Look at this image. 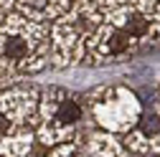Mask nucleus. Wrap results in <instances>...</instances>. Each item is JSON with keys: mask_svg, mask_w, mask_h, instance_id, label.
I'll use <instances>...</instances> for the list:
<instances>
[{"mask_svg": "<svg viewBox=\"0 0 160 157\" xmlns=\"http://www.w3.org/2000/svg\"><path fill=\"white\" fill-rule=\"evenodd\" d=\"M89 119L97 124V129H104L122 137L135 127V122L142 114L140 96L125 86V84H102L84 94Z\"/></svg>", "mask_w": 160, "mask_h": 157, "instance_id": "obj_4", "label": "nucleus"}, {"mask_svg": "<svg viewBox=\"0 0 160 157\" xmlns=\"http://www.w3.org/2000/svg\"><path fill=\"white\" fill-rule=\"evenodd\" d=\"M158 157H160V155H158Z\"/></svg>", "mask_w": 160, "mask_h": 157, "instance_id": "obj_16", "label": "nucleus"}, {"mask_svg": "<svg viewBox=\"0 0 160 157\" xmlns=\"http://www.w3.org/2000/svg\"><path fill=\"white\" fill-rule=\"evenodd\" d=\"M74 5V0H15L13 10L21 13L31 21H41V23H53L56 18H61L69 13Z\"/></svg>", "mask_w": 160, "mask_h": 157, "instance_id": "obj_8", "label": "nucleus"}, {"mask_svg": "<svg viewBox=\"0 0 160 157\" xmlns=\"http://www.w3.org/2000/svg\"><path fill=\"white\" fill-rule=\"evenodd\" d=\"M84 137H76V140L53 145V147H41V152H36V147H38L36 145L33 152H31V157H82V152H84Z\"/></svg>", "mask_w": 160, "mask_h": 157, "instance_id": "obj_11", "label": "nucleus"}, {"mask_svg": "<svg viewBox=\"0 0 160 157\" xmlns=\"http://www.w3.org/2000/svg\"><path fill=\"white\" fill-rule=\"evenodd\" d=\"M158 0H74V15L82 21V28H117L142 46L145 51L158 48L152 36V8Z\"/></svg>", "mask_w": 160, "mask_h": 157, "instance_id": "obj_2", "label": "nucleus"}, {"mask_svg": "<svg viewBox=\"0 0 160 157\" xmlns=\"http://www.w3.org/2000/svg\"><path fill=\"white\" fill-rule=\"evenodd\" d=\"M89 119L84 94L69 91L64 86H46L38 96L36 117V145L53 147L76 137H84V122Z\"/></svg>", "mask_w": 160, "mask_h": 157, "instance_id": "obj_3", "label": "nucleus"}, {"mask_svg": "<svg viewBox=\"0 0 160 157\" xmlns=\"http://www.w3.org/2000/svg\"><path fill=\"white\" fill-rule=\"evenodd\" d=\"M119 140H122L125 150L135 155H160V114L155 109L142 112L135 127L125 132Z\"/></svg>", "mask_w": 160, "mask_h": 157, "instance_id": "obj_7", "label": "nucleus"}, {"mask_svg": "<svg viewBox=\"0 0 160 157\" xmlns=\"http://www.w3.org/2000/svg\"><path fill=\"white\" fill-rule=\"evenodd\" d=\"M13 5H15V0H0V21L13 10Z\"/></svg>", "mask_w": 160, "mask_h": 157, "instance_id": "obj_14", "label": "nucleus"}, {"mask_svg": "<svg viewBox=\"0 0 160 157\" xmlns=\"http://www.w3.org/2000/svg\"><path fill=\"white\" fill-rule=\"evenodd\" d=\"M48 31H51L48 69L64 71L84 64V28L71 8L61 18H56L53 23H48Z\"/></svg>", "mask_w": 160, "mask_h": 157, "instance_id": "obj_6", "label": "nucleus"}, {"mask_svg": "<svg viewBox=\"0 0 160 157\" xmlns=\"http://www.w3.org/2000/svg\"><path fill=\"white\" fill-rule=\"evenodd\" d=\"M51 31L48 23L10 10L0 21V58L15 76H33L48 69Z\"/></svg>", "mask_w": 160, "mask_h": 157, "instance_id": "obj_1", "label": "nucleus"}, {"mask_svg": "<svg viewBox=\"0 0 160 157\" xmlns=\"http://www.w3.org/2000/svg\"><path fill=\"white\" fill-rule=\"evenodd\" d=\"M36 147L33 132H23L15 137H0V157H31Z\"/></svg>", "mask_w": 160, "mask_h": 157, "instance_id": "obj_10", "label": "nucleus"}, {"mask_svg": "<svg viewBox=\"0 0 160 157\" xmlns=\"http://www.w3.org/2000/svg\"><path fill=\"white\" fill-rule=\"evenodd\" d=\"M158 114H160V91H158V96H155V107H152Z\"/></svg>", "mask_w": 160, "mask_h": 157, "instance_id": "obj_15", "label": "nucleus"}, {"mask_svg": "<svg viewBox=\"0 0 160 157\" xmlns=\"http://www.w3.org/2000/svg\"><path fill=\"white\" fill-rule=\"evenodd\" d=\"M38 96L41 89L23 81L0 91V137H15L36 129Z\"/></svg>", "mask_w": 160, "mask_h": 157, "instance_id": "obj_5", "label": "nucleus"}, {"mask_svg": "<svg viewBox=\"0 0 160 157\" xmlns=\"http://www.w3.org/2000/svg\"><path fill=\"white\" fill-rule=\"evenodd\" d=\"M23 78L21 76H15L5 64H3V58H0V91L3 89H10V86H15V84H21Z\"/></svg>", "mask_w": 160, "mask_h": 157, "instance_id": "obj_12", "label": "nucleus"}, {"mask_svg": "<svg viewBox=\"0 0 160 157\" xmlns=\"http://www.w3.org/2000/svg\"><path fill=\"white\" fill-rule=\"evenodd\" d=\"M84 150L94 157H122L127 150L119 140V134L104 132V129H94L84 137Z\"/></svg>", "mask_w": 160, "mask_h": 157, "instance_id": "obj_9", "label": "nucleus"}, {"mask_svg": "<svg viewBox=\"0 0 160 157\" xmlns=\"http://www.w3.org/2000/svg\"><path fill=\"white\" fill-rule=\"evenodd\" d=\"M152 36H155V41H158V46H160V0L155 3V8H152Z\"/></svg>", "mask_w": 160, "mask_h": 157, "instance_id": "obj_13", "label": "nucleus"}]
</instances>
